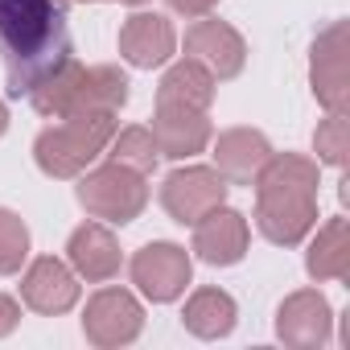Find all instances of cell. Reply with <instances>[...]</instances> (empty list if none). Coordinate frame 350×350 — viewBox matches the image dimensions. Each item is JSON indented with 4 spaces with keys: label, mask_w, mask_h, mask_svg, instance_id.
Masks as SVG:
<instances>
[{
    "label": "cell",
    "mask_w": 350,
    "mask_h": 350,
    "mask_svg": "<svg viewBox=\"0 0 350 350\" xmlns=\"http://www.w3.org/2000/svg\"><path fill=\"white\" fill-rule=\"evenodd\" d=\"M0 58L9 95H29L75 58L66 0H0Z\"/></svg>",
    "instance_id": "cell-1"
},
{
    "label": "cell",
    "mask_w": 350,
    "mask_h": 350,
    "mask_svg": "<svg viewBox=\"0 0 350 350\" xmlns=\"http://www.w3.org/2000/svg\"><path fill=\"white\" fill-rule=\"evenodd\" d=\"M252 182L260 235L280 247L301 243L317 223V165L297 152H272Z\"/></svg>",
    "instance_id": "cell-2"
},
{
    "label": "cell",
    "mask_w": 350,
    "mask_h": 350,
    "mask_svg": "<svg viewBox=\"0 0 350 350\" xmlns=\"http://www.w3.org/2000/svg\"><path fill=\"white\" fill-rule=\"evenodd\" d=\"M116 136V111H75L58 128H46L33 157L46 178H79Z\"/></svg>",
    "instance_id": "cell-3"
},
{
    "label": "cell",
    "mask_w": 350,
    "mask_h": 350,
    "mask_svg": "<svg viewBox=\"0 0 350 350\" xmlns=\"http://www.w3.org/2000/svg\"><path fill=\"white\" fill-rule=\"evenodd\" d=\"M79 202L87 215L107 219V223H132L144 202H148V186H144V173L128 169V165H103L95 173L79 182Z\"/></svg>",
    "instance_id": "cell-4"
},
{
    "label": "cell",
    "mask_w": 350,
    "mask_h": 350,
    "mask_svg": "<svg viewBox=\"0 0 350 350\" xmlns=\"http://www.w3.org/2000/svg\"><path fill=\"white\" fill-rule=\"evenodd\" d=\"M223 202H227V178L219 169H206V165L173 169L165 178V186H161V206L182 227H194L198 219H206Z\"/></svg>",
    "instance_id": "cell-5"
},
{
    "label": "cell",
    "mask_w": 350,
    "mask_h": 350,
    "mask_svg": "<svg viewBox=\"0 0 350 350\" xmlns=\"http://www.w3.org/2000/svg\"><path fill=\"white\" fill-rule=\"evenodd\" d=\"M309 83L313 95L325 111H346L350 103V50H346V21H334L317 33L313 42V62H309Z\"/></svg>",
    "instance_id": "cell-6"
},
{
    "label": "cell",
    "mask_w": 350,
    "mask_h": 350,
    "mask_svg": "<svg viewBox=\"0 0 350 350\" xmlns=\"http://www.w3.org/2000/svg\"><path fill=\"white\" fill-rule=\"evenodd\" d=\"M140 329H144V309L136 305L132 293H124V288H103V293H95V297L87 301L83 334H87L91 346H103V350L128 346V342L140 338Z\"/></svg>",
    "instance_id": "cell-7"
},
{
    "label": "cell",
    "mask_w": 350,
    "mask_h": 350,
    "mask_svg": "<svg viewBox=\"0 0 350 350\" xmlns=\"http://www.w3.org/2000/svg\"><path fill=\"white\" fill-rule=\"evenodd\" d=\"M190 276H194V264H190L186 247H178V243H148L132 256V284L148 301L182 297Z\"/></svg>",
    "instance_id": "cell-8"
},
{
    "label": "cell",
    "mask_w": 350,
    "mask_h": 350,
    "mask_svg": "<svg viewBox=\"0 0 350 350\" xmlns=\"http://www.w3.org/2000/svg\"><path fill=\"white\" fill-rule=\"evenodd\" d=\"M329 325H334V313H329V301L313 288H301L293 293L280 309H276V338L284 346H297V350H309V346H325L329 342Z\"/></svg>",
    "instance_id": "cell-9"
},
{
    "label": "cell",
    "mask_w": 350,
    "mask_h": 350,
    "mask_svg": "<svg viewBox=\"0 0 350 350\" xmlns=\"http://www.w3.org/2000/svg\"><path fill=\"white\" fill-rule=\"evenodd\" d=\"M21 297H25V305H29L33 313L58 317V313H66V309L79 301V276H75L62 260L42 256V260L29 264V272H25V280H21Z\"/></svg>",
    "instance_id": "cell-10"
},
{
    "label": "cell",
    "mask_w": 350,
    "mask_h": 350,
    "mask_svg": "<svg viewBox=\"0 0 350 350\" xmlns=\"http://www.w3.org/2000/svg\"><path fill=\"white\" fill-rule=\"evenodd\" d=\"M152 140H157L161 157L186 161V157H194V152H202L211 144V120L198 107H165V103H157Z\"/></svg>",
    "instance_id": "cell-11"
},
{
    "label": "cell",
    "mask_w": 350,
    "mask_h": 350,
    "mask_svg": "<svg viewBox=\"0 0 350 350\" xmlns=\"http://www.w3.org/2000/svg\"><path fill=\"white\" fill-rule=\"evenodd\" d=\"M194 252L206 264H239L247 252V219L231 206H215L206 219L194 223Z\"/></svg>",
    "instance_id": "cell-12"
},
{
    "label": "cell",
    "mask_w": 350,
    "mask_h": 350,
    "mask_svg": "<svg viewBox=\"0 0 350 350\" xmlns=\"http://www.w3.org/2000/svg\"><path fill=\"white\" fill-rule=\"evenodd\" d=\"M186 54H194L215 79H235L247 62V46L227 21H198L186 33Z\"/></svg>",
    "instance_id": "cell-13"
},
{
    "label": "cell",
    "mask_w": 350,
    "mask_h": 350,
    "mask_svg": "<svg viewBox=\"0 0 350 350\" xmlns=\"http://www.w3.org/2000/svg\"><path fill=\"white\" fill-rule=\"evenodd\" d=\"M173 46H178V33H173V25L161 13H136L120 29V54L140 70H152V66L169 62Z\"/></svg>",
    "instance_id": "cell-14"
},
{
    "label": "cell",
    "mask_w": 350,
    "mask_h": 350,
    "mask_svg": "<svg viewBox=\"0 0 350 350\" xmlns=\"http://www.w3.org/2000/svg\"><path fill=\"white\" fill-rule=\"evenodd\" d=\"M66 260H70L75 276L99 284V280H111V276L120 272V243H116V235H111L107 227L83 223V227L70 235V243H66Z\"/></svg>",
    "instance_id": "cell-15"
},
{
    "label": "cell",
    "mask_w": 350,
    "mask_h": 350,
    "mask_svg": "<svg viewBox=\"0 0 350 350\" xmlns=\"http://www.w3.org/2000/svg\"><path fill=\"white\" fill-rule=\"evenodd\" d=\"M268 157H272V144L264 140V132H252V128H231L215 140V169L239 186L256 178Z\"/></svg>",
    "instance_id": "cell-16"
},
{
    "label": "cell",
    "mask_w": 350,
    "mask_h": 350,
    "mask_svg": "<svg viewBox=\"0 0 350 350\" xmlns=\"http://www.w3.org/2000/svg\"><path fill=\"white\" fill-rule=\"evenodd\" d=\"M157 103L165 107H198L206 111L215 103V75L198 62V58H186V62H173L157 87Z\"/></svg>",
    "instance_id": "cell-17"
},
{
    "label": "cell",
    "mask_w": 350,
    "mask_h": 350,
    "mask_svg": "<svg viewBox=\"0 0 350 350\" xmlns=\"http://www.w3.org/2000/svg\"><path fill=\"white\" fill-rule=\"evenodd\" d=\"M305 268L313 280H346L350 276V223L346 219H329L317 239L309 243Z\"/></svg>",
    "instance_id": "cell-18"
},
{
    "label": "cell",
    "mask_w": 350,
    "mask_h": 350,
    "mask_svg": "<svg viewBox=\"0 0 350 350\" xmlns=\"http://www.w3.org/2000/svg\"><path fill=\"white\" fill-rule=\"evenodd\" d=\"M235 317L239 309L223 288H198L182 309V321L194 338H227L235 329Z\"/></svg>",
    "instance_id": "cell-19"
},
{
    "label": "cell",
    "mask_w": 350,
    "mask_h": 350,
    "mask_svg": "<svg viewBox=\"0 0 350 350\" xmlns=\"http://www.w3.org/2000/svg\"><path fill=\"white\" fill-rule=\"evenodd\" d=\"M128 103V79L116 70V66H83L79 75V87H75V103H70V116L75 111H120ZM66 120V116H62Z\"/></svg>",
    "instance_id": "cell-20"
},
{
    "label": "cell",
    "mask_w": 350,
    "mask_h": 350,
    "mask_svg": "<svg viewBox=\"0 0 350 350\" xmlns=\"http://www.w3.org/2000/svg\"><path fill=\"white\" fill-rule=\"evenodd\" d=\"M107 144H111V161H116V165H128V169H136V173H152V169H157L161 148H157V140H152L148 128H124V132H116Z\"/></svg>",
    "instance_id": "cell-21"
},
{
    "label": "cell",
    "mask_w": 350,
    "mask_h": 350,
    "mask_svg": "<svg viewBox=\"0 0 350 350\" xmlns=\"http://www.w3.org/2000/svg\"><path fill=\"white\" fill-rule=\"evenodd\" d=\"M25 256H29V227L13 211H0V276L21 272Z\"/></svg>",
    "instance_id": "cell-22"
},
{
    "label": "cell",
    "mask_w": 350,
    "mask_h": 350,
    "mask_svg": "<svg viewBox=\"0 0 350 350\" xmlns=\"http://www.w3.org/2000/svg\"><path fill=\"white\" fill-rule=\"evenodd\" d=\"M313 148L325 165H346V111H329V120L313 132Z\"/></svg>",
    "instance_id": "cell-23"
},
{
    "label": "cell",
    "mask_w": 350,
    "mask_h": 350,
    "mask_svg": "<svg viewBox=\"0 0 350 350\" xmlns=\"http://www.w3.org/2000/svg\"><path fill=\"white\" fill-rule=\"evenodd\" d=\"M17 321H21V305H17L13 297L0 293V338L13 334V329H17Z\"/></svg>",
    "instance_id": "cell-24"
},
{
    "label": "cell",
    "mask_w": 350,
    "mask_h": 350,
    "mask_svg": "<svg viewBox=\"0 0 350 350\" xmlns=\"http://www.w3.org/2000/svg\"><path fill=\"white\" fill-rule=\"evenodd\" d=\"M215 5H219V0H169V9L182 13V17H206Z\"/></svg>",
    "instance_id": "cell-25"
},
{
    "label": "cell",
    "mask_w": 350,
    "mask_h": 350,
    "mask_svg": "<svg viewBox=\"0 0 350 350\" xmlns=\"http://www.w3.org/2000/svg\"><path fill=\"white\" fill-rule=\"evenodd\" d=\"M5 128H9V111H5V103H0V136H5Z\"/></svg>",
    "instance_id": "cell-26"
},
{
    "label": "cell",
    "mask_w": 350,
    "mask_h": 350,
    "mask_svg": "<svg viewBox=\"0 0 350 350\" xmlns=\"http://www.w3.org/2000/svg\"><path fill=\"white\" fill-rule=\"evenodd\" d=\"M124 5H140V0H124Z\"/></svg>",
    "instance_id": "cell-27"
}]
</instances>
